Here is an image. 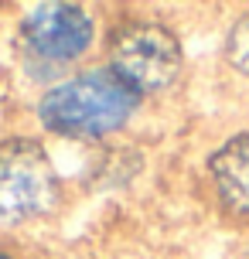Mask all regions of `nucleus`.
Returning a JSON list of instances; mask_svg holds the SVG:
<instances>
[{"label":"nucleus","instance_id":"nucleus-1","mask_svg":"<svg viewBox=\"0 0 249 259\" xmlns=\"http://www.w3.org/2000/svg\"><path fill=\"white\" fill-rule=\"evenodd\" d=\"M137 103L140 96L127 89L109 68H86L45 89L38 99V119L58 137L99 140L127 126L137 113Z\"/></svg>","mask_w":249,"mask_h":259},{"label":"nucleus","instance_id":"nucleus-2","mask_svg":"<svg viewBox=\"0 0 249 259\" xmlns=\"http://www.w3.org/2000/svg\"><path fill=\"white\" fill-rule=\"evenodd\" d=\"M62 198L48 150L31 137L0 143V225H24L48 215Z\"/></svg>","mask_w":249,"mask_h":259},{"label":"nucleus","instance_id":"nucleus-3","mask_svg":"<svg viewBox=\"0 0 249 259\" xmlns=\"http://www.w3.org/2000/svg\"><path fill=\"white\" fill-rule=\"evenodd\" d=\"M109 72L137 96L164 92L181 72V45L157 21H127L109 38Z\"/></svg>","mask_w":249,"mask_h":259},{"label":"nucleus","instance_id":"nucleus-4","mask_svg":"<svg viewBox=\"0 0 249 259\" xmlns=\"http://www.w3.org/2000/svg\"><path fill=\"white\" fill-rule=\"evenodd\" d=\"M96 24L79 4H38L21 21L24 52L41 65H68L89 52Z\"/></svg>","mask_w":249,"mask_h":259},{"label":"nucleus","instance_id":"nucleus-5","mask_svg":"<svg viewBox=\"0 0 249 259\" xmlns=\"http://www.w3.org/2000/svg\"><path fill=\"white\" fill-rule=\"evenodd\" d=\"M209 170L222 205L249 215V133L219 147L209 160Z\"/></svg>","mask_w":249,"mask_h":259},{"label":"nucleus","instance_id":"nucleus-6","mask_svg":"<svg viewBox=\"0 0 249 259\" xmlns=\"http://www.w3.org/2000/svg\"><path fill=\"white\" fill-rule=\"evenodd\" d=\"M225 55H229L232 68H239L242 75H249V14H242L236 24H232L229 38H225Z\"/></svg>","mask_w":249,"mask_h":259},{"label":"nucleus","instance_id":"nucleus-7","mask_svg":"<svg viewBox=\"0 0 249 259\" xmlns=\"http://www.w3.org/2000/svg\"><path fill=\"white\" fill-rule=\"evenodd\" d=\"M0 259H11V256H4V252H0Z\"/></svg>","mask_w":249,"mask_h":259}]
</instances>
